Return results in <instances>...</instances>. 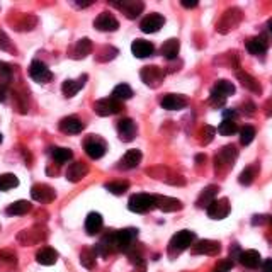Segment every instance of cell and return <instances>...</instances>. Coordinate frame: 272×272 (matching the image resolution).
Segmentation results:
<instances>
[{
    "instance_id": "1",
    "label": "cell",
    "mask_w": 272,
    "mask_h": 272,
    "mask_svg": "<svg viewBox=\"0 0 272 272\" xmlns=\"http://www.w3.org/2000/svg\"><path fill=\"white\" fill-rule=\"evenodd\" d=\"M138 236L136 228H124L119 231H113V238H114V248L116 252H129L135 247V240Z\"/></svg>"
},
{
    "instance_id": "2",
    "label": "cell",
    "mask_w": 272,
    "mask_h": 272,
    "mask_svg": "<svg viewBox=\"0 0 272 272\" xmlns=\"http://www.w3.org/2000/svg\"><path fill=\"white\" fill-rule=\"evenodd\" d=\"M128 208L129 211L140 213V215L141 213H148L155 208V198L151 194H145V193L133 194L128 201Z\"/></svg>"
},
{
    "instance_id": "3",
    "label": "cell",
    "mask_w": 272,
    "mask_h": 272,
    "mask_svg": "<svg viewBox=\"0 0 272 272\" xmlns=\"http://www.w3.org/2000/svg\"><path fill=\"white\" fill-rule=\"evenodd\" d=\"M242 19H243V14H242V11H240V9H236V7L228 9V11L223 14L220 22H218V28H216L218 33H221V34L230 33L231 29H235L236 26L242 22Z\"/></svg>"
},
{
    "instance_id": "4",
    "label": "cell",
    "mask_w": 272,
    "mask_h": 272,
    "mask_svg": "<svg viewBox=\"0 0 272 272\" xmlns=\"http://www.w3.org/2000/svg\"><path fill=\"white\" fill-rule=\"evenodd\" d=\"M194 240H196V235L193 233V231H189V230L177 231V233L172 236L170 245H168V248H170V253L172 252L173 253H180V252L187 250L189 247H193Z\"/></svg>"
},
{
    "instance_id": "5",
    "label": "cell",
    "mask_w": 272,
    "mask_h": 272,
    "mask_svg": "<svg viewBox=\"0 0 272 272\" xmlns=\"http://www.w3.org/2000/svg\"><path fill=\"white\" fill-rule=\"evenodd\" d=\"M236 157H238V150H236L235 145L223 146V148L220 150V153L216 155V160H215L216 170L218 172H220V170H223V172L230 170V168L233 167Z\"/></svg>"
},
{
    "instance_id": "6",
    "label": "cell",
    "mask_w": 272,
    "mask_h": 272,
    "mask_svg": "<svg viewBox=\"0 0 272 272\" xmlns=\"http://www.w3.org/2000/svg\"><path fill=\"white\" fill-rule=\"evenodd\" d=\"M83 150H85V153L92 160H99L104 157L106 151H108V143H106L102 138L90 135L88 138H85V141H83Z\"/></svg>"
},
{
    "instance_id": "7",
    "label": "cell",
    "mask_w": 272,
    "mask_h": 272,
    "mask_svg": "<svg viewBox=\"0 0 272 272\" xmlns=\"http://www.w3.org/2000/svg\"><path fill=\"white\" fill-rule=\"evenodd\" d=\"M124 108H123V102L114 99V97H106V99H99L94 104V111H96L97 116H114L118 113H121Z\"/></svg>"
},
{
    "instance_id": "8",
    "label": "cell",
    "mask_w": 272,
    "mask_h": 272,
    "mask_svg": "<svg viewBox=\"0 0 272 272\" xmlns=\"http://www.w3.org/2000/svg\"><path fill=\"white\" fill-rule=\"evenodd\" d=\"M140 77H141V80H143V82H145L148 87L157 88V87L162 85L165 73H163V70L160 68V66H157V65H150V66H145V68L141 70V72H140Z\"/></svg>"
},
{
    "instance_id": "9",
    "label": "cell",
    "mask_w": 272,
    "mask_h": 272,
    "mask_svg": "<svg viewBox=\"0 0 272 272\" xmlns=\"http://www.w3.org/2000/svg\"><path fill=\"white\" fill-rule=\"evenodd\" d=\"M111 6L118 7L128 19H136L145 9V4L140 0H119V2H111Z\"/></svg>"
},
{
    "instance_id": "10",
    "label": "cell",
    "mask_w": 272,
    "mask_h": 272,
    "mask_svg": "<svg viewBox=\"0 0 272 272\" xmlns=\"http://www.w3.org/2000/svg\"><path fill=\"white\" fill-rule=\"evenodd\" d=\"M29 77L38 83H48L53 78V73L43 61L34 60L33 63L29 65Z\"/></svg>"
},
{
    "instance_id": "11",
    "label": "cell",
    "mask_w": 272,
    "mask_h": 272,
    "mask_svg": "<svg viewBox=\"0 0 272 272\" xmlns=\"http://www.w3.org/2000/svg\"><path fill=\"white\" fill-rule=\"evenodd\" d=\"M269 46H270V38L265 36V34L247 38V41H245V48H247V51L250 55H264Z\"/></svg>"
},
{
    "instance_id": "12",
    "label": "cell",
    "mask_w": 272,
    "mask_h": 272,
    "mask_svg": "<svg viewBox=\"0 0 272 272\" xmlns=\"http://www.w3.org/2000/svg\"><path fill=\"white\" fill-rule=\"evenodd\" d=\"M231 211V206H230V201L226 198L223 199H216L213 204H209V208L206 209L208 216L211 220H225L226 216L230 215Z\"/></svg>"
},
{
    "instance_id": "13",
    "label": "cell",
    "mask_w": 272,
    "mask_h": 272,
    "mask_svg": "<svg viewBox=\"0 0 272 272\" xmlns=\"http://www.w3.org/2000/svg\"><path fill=\"white\" fill-rule=\"evenodd\" d=\"M94 28L97 31H104V33H113L119 28V22L111 12H101L94 21Z\"/></svg>"
},
{
    "instance_id": "14",
    "label": "cell",
    "mask_w": 272,
    "mask_h": 272,
    "mask_svg": "<svg viewBox=\"0 0 272 272\" xmlns=\"http://www.w3.org/2000/svg\"><path fill=\"white\" fill-rule=\"evenodd\" d=\"M221 252V245L216 240H199L193 247V255H218Z\"/></svg>"
},
{
    "instance_id": "15",
    "label": "cell",
    "mask_w": 272,
    "mask_h": 272,
    "mask_svg": "<svg viewBox=\"0 0 272 272\" xmlns=\"http://www.w3.org/2000/svg\"><path fill=\"white\" fill-rule=\"evenodd\" d=\"M31 198L41 204H46V203L55 201L56 193L53 187L46 186V184H36V186H33V189H31Z\"/></svg>"
},
{
    "instance_id": "16",
    "label": "cell",
    "mask_w": 272,
    "mask_h": 272,
    "mask_svg": "<svg viewBox=\"0 0 272 272\" xmlns=\"http://www.w3.org/2000/svg\"><path fill=\"white\" fill-rule=\"evenodd\" d=\"M163 26H165V17L153 12V14H148L143 21H141L140 29L146 34H153V33H158Z\"/></svg>"
},
{
    "instance_id": "17",
    "label": "cell",
    "mask_w": 272,
    "mask_h": 272,
    "mask_svg": "<svg viewBox=\"0 0 272 272\" xmlns=\"http://www.w3.org/2000/svg\"><path fill=\"white\" fill-rule=\"evenodd\" d=\"M187 104H189V99L180 94H167L162 99V108L167 111H180L187 108Z\"/></svg>"
},
{
    "instance_id": "18",
    "label": "cell",
    "mask_w": 272,
    "mask_h": 272,
    "mask_svg": "<svg viewBox=\"0 0 272 272\" xmlns=\"http://www.w3.org/2000/svg\"><path fill=\"white\" fill-rule=\"evenodd\" d=\"M118 133H119V138L123 141H133L136 138V133H138V128H136V123L129 118H124L121 121L118 123Z\"/></svg>"
},
{
    "instance_id": "19",
    "label": "cell",
    "mask_w": 272,
    "mask_h": 272,
    "mask_svg": "<svg viewBox=\"0 0 272 272\" xmlns=\"http://www.w3.org/2000/svg\"><path fill=\"white\" fill-rule=\"evenodd\" d=\"M141 158H143V155H141L140 150H128L126 153L123 155V158L119 160V165L118 167L121 168V170H131V168H136L138 165L141 163Z\"/></svg>"
},
{
    "instance_id": "20",
    "label": "cell",
    "mask_w": 272,
    "mask_h": 272,
    "mask_svg": "<svg viewBox=\"0 0 272 272\" xmlns=\"http://www.w3.org/2000/svg\"><path fill=\"white\" fill-rule=\"evenodd\" d=\"M153 198H155V208L162 209L165 213H173L182 209V203L175 198H168V196H153Z\"/></svg>"
},
{
    "instance_id": "21",
    "label": "cell",
    "mask_w": 272,
    "mask_h": 272,
    "mask_svg": "<svg viewBox=\"0 0 272 272\" xmlns=\"http://www.w3.org/2000/svg\"><path fill=\"white\" fill-rule=\"evenodd\" d=\"M85 82H87V75H80L77 80L68 78V80H65L63 85H61V92H63L65 97H73L82 90L83 85H85Z\"/></svg>"
},
{
    "instance_id": "22",
    "label": "cell",
    "mask_w": 272,
    "mask_h": 272,
    "mask_svg": "<svg viewBox=\"0 0 272 272\" xmlns=\"http://www.w3.org/2000/svg\"><path fill=\"white\" fill-rule=\"evenodd\" d=\"M235 77L245 88H247V90H250L253 94H262V87H260V83L257 82L255 77L248 75L247 72H243V70H235Z\"/></svg>"
},
{
    "instance_id": "23",
    "label": "cell",
    "mask_w": 272,
    "mask_h": 272,
    "mask_svg": "<svg viewBox=\"0 0 272 272\" xmlns=\"http://www.w3.org/2000/svg\"><path fill=\"white\" fill-rule=\"evenodd\" d=\"M60 129L66 135H78V133L83 131V123L82 119H78L77 116H68V118H63L60 123Z\"/></svg>"
},
{
    "instance_id": "24",
    "label": "cell",
    "mask_w": 272,
    "mask_h": 272,
    "mask_svg": "<svg viewBox=\"0 0 272 272\" xmlns=\"http://www.w3.org/2000/svg\"><path fill=\"white\" fill-rule=\"evenodd\" d=\"M131 51L136 58H148L155 53V46L153 43L145 41V39H136L131 44Z\"/></svg>"
},
{
    "instance_id": "25",
    "label": "cell",
    "mask_w": 272,
    "mask_h": 272,
    "mask_svg": "<svg viewBox=\"0 0 272 272\" xmlns=\"http://www.w3.org/2000/svg\"><path fill=\"white\" fill-rule=\"evenodd\" d=\"M92 41L88 38H82V39H78L77 44L72 48V51H70V56L75 58V60H83L85 56L90 55V51H92Z\"/></svg>"
},
{
    "instance_id": "26",
    "label": "cell",
    "mask_w": 272,
    "mask_h": 272,
    "mask_svg": "<svg viewBox=\"0 0 272 272\" xmlns=\"http://www.w3.org/2000/svg\"><path fill=\"white\" fill-rule=\"evenodd\" d=\"M238 262L243 267H247V269H257V267H260L262 264V258L257 250H243L240 253Z\"/></svg>"
},
{
    "instance_id": "27",
    "label": "cell",
    "mask_w": 272,
    "mask_h": 272,
    "mask_svg": "<svg viewBox=\"0 0 272 272\" xmlns=\"http://www.w3.org/2000/svg\"><path fill=\"white\" fill-rule=\"evenodd\" d=\"M218 191H220V187H218V186H208L206 189H204L203 193L199 194L198 201H196V206L208 209V208H209V204H213V203H215V201H216L215 198H216Z\"/></svg>"
},
{
    "instance_id": "28",
    "label": "cell",
    "mask_w": 272,
    "mask_h": 272,
    "mask_svg": "<svg viewBox=\"0 0 272 272\" xmlns=\"http://www.w3.org/2000/svg\"><path fill=\"white\" fill-rule=\"evenodd\" d=\"M88 173V167L87 163L83 162H75L68 167V170H66V179L70 182H80Z\"/></svg>"
},
{
    "instance_id": "29",
    "label": "cell",
    "mask_w": 272,
    "mask_h": 272,
    "mask_svg": "<svg viewBox=\"0 0 272 272\" xmlns=\"http://www.w3.org/2000/svg\"><path fill=\"white\" fill-rule=\"evenodd\" d=\"M102 225H104V221H102V216L99 213H88V216L85 218L87 235H90V236L97 235L102 230Z\"/></svg>"
},
{
    "instance_id": "30",
    "label": "cell",
    "mask_w": 272,
    "mask_h": 272,
    "mask_svg": "<svg viewBox=\"0 0 272 272\" xmlns=\"http://www.w3.org/2000/svg\"><path fill=\"white\" fill-rule=\"evenodd\" d=\"M17 265V257L12 250H0V272H12Z\"/></svg>"
},
{
    "instance_id": "31",
    "label": "cell",
    "mask_w": 272,
    "mask_h": 272,
    "mask_svg": "<svg viewBox=\"0 0 272 272\" xmlns=\"http://www.w3.org/2000/svg\"><path fill=\"white\" fill-rule=\"evenodd\" d=\"M36 260L38 264L41 265H53L56 264L58 260V252L51 247H43L41 250H38L36 253Z\"/></svg>"
},
{
    "instance_id": "32",
    "label": "cell",
    "mask_w": 272,
    "mask_h": 272,
    "mask_svg": "<svg viewBox=\"0 0 272 272\" xmlns=\"http://www.w3.org/2000/svg\"><path fill=\"white\" fill-rule=\"evenodd\" d=\"M179 50H180L179 41H177L175 38H172V39H167V41L162 44L160 53H162V56L167 58V60H175L177 55H179Z\"/></svg>"
},
{
    "instance_id": "33",
    "label": "cell",
    "mask_w": 272,
    "mask_h": 272,
    "mask_svg": "<svg viewBox=\"0 0 272 272\" xmlns=\"http://www.w3.org/2000/svg\"><path fill=\"white\" fill-rule=\"evenodd\" d=\"M96 250H97V253H99V255H102V257H108V255H111V253H113V252H116V248H114V238H113V231H111V233H108V235L102 236L101 242L97 243Z\"/></svg>"
},
{
    "instance_id": "34",
    "label": "cell",
    "mask_w": 272,
    "mask_h": 272,
    "mask_svg": "<svg viewBox=\"0 0 272 272\" xmlns=\"http://www.w3.org/2000/svg\"><path fill=\"white\" fill-rule=\"evenodd\" d=\"M97 250L96 248H90V247H85L82 250V253H80V264H82L85 269L92 270L94 267H96V258H97Z\"/></svg>"
},
{
    "instance_id": "35",
    "label": "cell",
    "mask_w": 272,
    "mask_h": 272,
    "mask_svg": "<svg viewBox=\"0 0 272 272\" xmlns=\"http://www.w3.org/2000/svg\"><path fill=\"white\" fill-rule=\"evenodd\" d=\"M31 208L33 206H31L29 201H16V203H12L6 211H7V215H11V216H22V215H28L31 211Z\"/></svg>"
},
{
    "instance_id": "36",
    "label": "cell",
    "mask_w": 272,
    "mask_h": 272,
    "mask_svg": "<svg viewBox=\"0 0 272 272\" xmlns=\"http://www.w3.org/2000/svg\"><path fill=\"white\" fill-rule=\"evenodd\" d=\"M211 92L216 94V96H221V97H225V99H228L230 96L235 94V85L231 82H228V80H218Z\"/></svg>"
},
{
    "instance_id": "37",
    "label": "cell",
    "mask_w": 272,
    "mask_h": 272,
    "mask_svg": "<svg viewBox=\"0 0 272 272\" xmlns=\"http://www.w3.org/2000/svg\"><path fill=\"white\" fill-rule=\"evenodd\" d=\"M257 173H258V165H257V163L248 165V167H245L243 172L240 173L238 182H240L242 186H250V184H253V180H255Z\"/></svg>"
},
{
    "instance_id": "38",
    "label": "cell",
    "mask_w": 272,
    "mask_h": 272,
    "mask_svg": "<svg viewBox=\"0 0 272 272\" xmlns=\"http://www.w3.org/2000/svg\"><path fill=\"white\" fill-rule=\"evenodd\" d=\"M51 157L58 165H61V163L70 162V160L73 158V153L70 148H60V146H55V148H51Z\"/></svg>"
},
{
    "instance_id": "39",
    "label": "cell",
    "mask_w": 272,
    "mask_h": 272,
    "mask_svg": "<svg viewBox=\"0 0 272 272\" xmlns=\"http://www.w3.org/2000/svg\"><path fill=\"white\" fill-rule=\"evenodd\" d=\"M133 88L128 85V83H119L118 87H114V90H113V97L114 99H118V101H128V99H131L133 97Z\"/></svg>"
},
{
    "instance_id": "40",
    "label": "cell",
    "mask_w": 272,
    "mask_h": 272,
    "mask_svg": "<svg viewBox=\"0 0 272 272\" xmlns=\"http://www.w3.org/2000/svg\"><path fill=\"white\" fill-rule=\"evenodd\" d=\"M104 187L109 191L111 194H114V196H121V194H124V193H126V191L129 189V182H126V180L108 182V184H106Z\"/></svg>"
},
{
    "instance_id": "41",
    "label": "cell",
    "mask_w": 272,
    "mask_h": 272,
    "mask_svg": "<svg viewBox=\"0 0 272 272\" xmlns=\"http://www.w3.org/2000/svg\"><path fill=\"white\" fill-rule=\"evenodd\" d=\"M19 186V179L14 173H4L0 175V191H11Z\"/></svg>"
},
{
    "instance_id": "42",
    "label": "cell",
    "mask_w": 272,
    "mask_h": 272,
    "mask_svg": "<svg viewBox=\"0 0 272 272\" xmlns=\"http://www.w3.org/2000/svg\"><path fill=\"white\" fill-rule=\"evenodd\" d=\"M218 131H220V135H223V136H231V135H235V133L238 131V126H236L235 121L223 119L220 128H218Z\"/></svg>"
},
{
    "instance_id": "43",
    "label": "cell",
    "mask_w": 272,
    "mask_h": 272,
    "mask_svg": "<svg viewBox=\"0 0 272 272\" xmlns=\"http://www.w3.org/2000/svg\"><path fill=\"white\" fill-rule=\"evenodd\" d=\"M253 138H255V128L252 126H243L240 129V143L243 146L250 145L253 141Z\"/></svg>"
},
{
    "instance_id": "44",
    "label": "cell",
    "mask_w": 272,
    "mask_h": 272,
    "mask_svg": "<svg viewBox=\"0 0 272 272\" xmlns=\"http://www.w3.org/2000/svg\"><path fill=\"white\" fill-rule=\"evenodd\" d=\"M36 22H38V19L34 16H24L19 24H16V29L17 31H31L34 26H36Z\"/></svg>"
},
{
    "instance_id": "45",
    "label": "cell",
    "mask_w": 272,
    "mask_h": 272,
    "mask_svg": "<svg viewBox=\"0 0 272 272\" xmlns=\"http://www.w3.org/2000/svg\"><path fill=\"white\" fill-rule=\"evenodd\" d=\"M118 53L119 51L116 50V48H113V46H104L99 51V55H97V61H109V60H113Z\"/></svg>"
},
{
    "instance_id": "46",
    "label": "cell",
    "mask_w": 272,
    "mask_h": 272,
    "mask_svg": "<svg viewBox=\"0 0 272 272\" xmlns=\"http://www.w3.org/2000/svg\"><path fill=\"white\" fill-rule=\"evenodd\" d=\"M0 50H2V51H9V53H16V48L12 46L11 38L7 36L4 29H0Z\"/></svg>"
},
{
    "instance_id": "47",
    "label": "cell",
    "mask_w": 272,
    "mask_h": 272,
    "mask_svg": "<svg viewBox=\"0 0 272 272\" xmlns=\"http://www.w3.org/2000/svg\"><path fill=\"white\" fill-rule=\"evenodd\" d=\"M231 269H233V260L231 258H223L215 265V269L211 272H230Z\"/></svg>"
},
{
    "instance_id": "48",
    "label": "cell",
    "mask_w": 272,
    "mask_h": 272,
    "mask_svg": "<svg viewBox=\"0 0 272 272\" xmlns=\"http://www.w3.org/2000/svg\"><path fill=\"white\" fill-rule=\"evenodd\" d=\"M201 135H203V140H201V143L208 145L209 141H211L213 138H215V128H213V126H204V128H203V133H201Z\"/></svg>"
},
{
    "instance_id": "49",
    "label": "cell",
    "mask_w": 272,
    "mask_h": 272,
    "mask_svg": "<svg viewBox=\"0 0 272 272\" xmlns=\"http://www.w3.org/2000/svg\"><path fill=\"white\" fill-rule=\"evenodd\" d=\"M11 77H12V66L6 63V61H0V78L11 80Z\"/></svg>"
},
{
    "instance_id": "50",
    "label": "cell",
    "mask_w": 272,
    "mask_h": 272,
    "mask_svg": "<svg viewBox=\"0 0 272 272\" xmlns=\"http://www.w3.org/2000/svg\"><path fill=\"white\" fill-rule=\"evenodd\" d=\"M225 102H226L225 97L216 96V94L211 92V97H209V104H211V106H215V108H223V106H225Z\"/></svg>"
},
{
    "instance_id": "51",
    "label": "cell",
    "mask_w": 272,
    "mask_h": 272,
    "mask_svg": "<svg viewBox=\"0 0 272 272\" xmlns=\"http://www.w3.org/2000/svg\"><path fill=\"white\" fill-rule=\"evenodd\" d=\"M242 113L245 114V116H253L255 114V104L253 102H243V106H242Z\"/></svg>"
},
{
    "instance_id": "52",
    "label": "cell",
    "mask_w": 272,
    "mask_h": 272,
    "mask_svg": "<svg viewBox=\"0 0 272 272\" xmlns=\"http://www.w3.org/2000/svg\"><path fill=\"white\" fill-rule=\"evenodd\" d=\"M236 116H238V111H235V109H225V111H223V119H230V121H235Z\"/></svg>"
},
{
    "instance_id": "53",
    "label": "cell",
    "mask_w": 272,
    "mask_h": 272,
    "mask_svg": "<svg viewBox=\"0 0 272 272\" xmlns=\"http://www.w3.org/2000/svg\"><path fill=\"white\" fill-rule=\"evenodd\" d=\"M262 272H272V258H265L262 262Z\"/></svg>"
},
{
    "instance_id": "54",
    "label": "cell",
    "mask_w": 272,
    "mask_h": 272,
    "mask_svg": "<svg viewBox=\"0 0 272 272\" xmlns=\"http://www.w3.org/2000/svg\"><path fill=\"white\" fill-rule=\"evenodd\" d=\"M180 6H182V7H186V9H194V7H198V0H193V2H187V0H182Z\"/></svg>"
},
{
    "instance_id": "55",
    "label": "cell",
    "mask_w": 272,
    "mask_h": 272,
    "mask_svg": "<svg viewBox=\"0 0 272 272\" xmlns=\"http://www.w3.org/2000/svg\"><path fill=\"white\" fill-rule=\"evenodd\" d=\"M264 111H265V114L267 116H272V99H269L264 104Z\"/></svg>"
},
{
    "instance_id": "56",
    "label": "cell",
    "mask_w": 272,
    "mask_h": 272,
    "mask_svg": "<svg viewBox=\"0 0 272 272\" xmlns=\"http://www.w3.org/2000/svg\"><path fill=\"white\" fill-rule=\"evenodd\" d=\"M7 99V88L6 85H0V102H4Z\"/></svg>"
},
{
    "instance_id": "57",
    "label": "cell",
    "mask_w": 272,
    "mask_h": 272,
    "mask_svg": "<svg viewBox=\"0 0 272 272\" xmlns=\"http://www.w3.org/2000/svg\"><path fill=\"white\" fill-rule=\"evenodd\" d=\"M267 28H269V31H270V33H272V19H270L269 22H267Z\"/></svg>"
},
{
    "instance_id": "58",
    "label": "cell",
    "mask_w": 272,
    "mask_h": 272,
    "mask_svg": "<svg viewBox=\"0 0 272 272\" xmlns=\"http://www.w3.org/2000/svg\"><path fill=\"white\" fill-rule=\"evenodd\" d=\"M0 143H2V133H0Z\"/></svg>"
}]
</instances>
